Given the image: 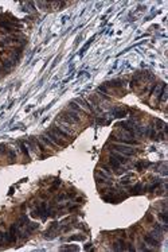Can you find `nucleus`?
Wrapping results in <instances>:
<instances>
[{
  "label": "nucleus",
  "instance_id": "nucleus-1",
  "mask_svg": "<svg viewBox=\"0 0 168 252\" xmlns=\"http://www.w3.org/2000/svg\"><path fill=\"white\" fill-rule=\"evenodd\" d=\"M112 148L116 152H120V154H124V155H133L136 152L135 148H132L131 146H124V144H113Z\"/></svg>",
  "mask_w": 168,
  "mask_h": 252
},
{
  "label": "nucleus",
  "instance_id": "nucleus-2",
  "mask_svg": "<svg viewBox=\"0 0 168 252\" xmlns=\"http://www.w3.org/2000/svg\"><path fill=\"white\" fill-rule=\"evenodd\" d=\"M44 135H46V136L49 137L50 140L53 141V143H54V144H55L57 147H58V146H59V147H61V146H62V147H63V146H66V141H63L62 139H59V137H58L57 135H55V133L51 132V131H47V132L44 133Z\"/></svg>",
  "mask_w": 168,
  "mask_h": 252
},
{
  "label": "nucleus",
  "instance_id": "nucleus-3",
  "mask_svg": "<svg viewBox=\"0 0 168 252\" xmlns=\"http://www.w3.org/2000/svg\"><path fill=\"white\" fill-rule=\"evenodd\" d=\"M112 113H113L114 117H124V116H127V109H124V108H114L112 111Z\"/></svg>",
  "mask_w": 168,
  "mask_h": 252
},
{
  "label": "nucleus",
  "instance_id": "nucleus-4",
  "mask_svg": "<svg viewBox=\"0 0 168 252\" xmlns=\"http://www.w3.org/2000/svg\"><path fill=\"white\" fill-rule=\"evenodd\" d=\"M144 241L151 245H159V240L155 239V236H152V234H145L144 236Z\"/></svg>",
  "mask_w": 168,
  "mask_h": 252
},
{
  "label": "nucleus",
  "instance_id": "nucleus-5",
  "mask_svg": "<svg viewBox=\"0 0 168 252\" xmlns=\"http://www.w3.org/2000/svg\"><path fill=\"white\" fill-rule=\"evenodd\" d=\"M147 187L145 186H143L141 183H137L136 186H133L132 189H131V193L132 194H139V193H143V191H145Z\"/></svg>",
  "mask_w": 168,
  "mask_h": 252
},
{
  "label": "nucleus",
  "instance_id": "nucleus-6",
  "mask_svg": "<svg viewBox=\"0 0 168 252\" xmlns=\"http://www.w3.org/2000/svg\"><path fill=\"white\" fill-rule=\"evenodd\" d=\"M113 249H114V251H124V249H127V247H125V241L124 240H118V241H116V243L113 244Z\"/></svg>",
  "mask_w": 168,
  "mask_h": 252
},
{
  "label": "nucleus",
  "instance_id": "nucleus-7",
  "mask_svg": "<svg viewBox=\"0 0 168 252\" xmlns=\"http://www.w3.org/2000/svg\"><path fill=\"white\" fill-rule=\"evenodd\" d=\"M110 155L113 156V158H116V159L118 160L120 163H127V162H128V159L125 158L124 155H121V154H120V152H116V151H114V152H112Z\"/></svg>",
  "mask_w": 168,
  "mask_h": 252
},
{
  "label": "nucleus",
  "instance_id": "nucleus-8",
  "mask_svg": "<svg viewBox=\"0 0 168 252\" xmlns=\"http://www.w3.org/2000/svg\"><path fill=\"white\" fill-rule=\"evenodd\" d=\"M109 164L112 166V168H116V170H118L120 166H121V163H120L116 158H113L112 155H110V158H109Z\"/></svg>",
  "mask_w": 168,
  "mask_h": 252
},
{
  "label": "nucleus",
  "instance_id": "nucleus-9",
  "mask_svg": "<svg viewBox=\"0 0 168 252\" xmlns=\"http://www.w3.org/2000/svg\"><path fill=\"white\" fill-rule=\"evenodd\" d=\"M149 166V162H144V160H140V162H137L136 163V168L139 171H143L144 168H147Z\"/></svg>",
  "mask_w": 168,
  "mask_h": 252
},
{
  "label": "nucleus",
  "instance_id": "nucleus-10",
  "mask_svg": "<svg viewBox=\"0 0 168 252\" xmlns=\"http://www.w3.org/2000/svg\"><path fill=\"white\" fill-rule=\"evenodd\" d=\"M133 177H135L133 174H129V175H127V177H124L122 179H121V183H122V185H128V183L131 182V179H132Z\"/></svg>",
  "mask_w": 168,
  "mask_h": 252
},
{
  "label": "nucleus",
  "instance_id": "nucleus-11",
  "mask_svg": "<svg viewBox=\"0 0 168 252\" xmlns=\"http://www.w3.org/2000/svg\"><path fill=\"white\" fill-rule=\"evenodd\" d=\"M159 218H160V220H161V221L164 222V224H165V222L168 221V218H167V212H165V210H164V212L159 213Z\"/></svg>",
  "mask_w": 168,
  "mask_h": 252
},
{
  "label": "nucleus",
  "instance_id": "nucleus-12",
  "mask_svg": "<svg viewBox=\"0 0 168 252\" xmlns=\"http://www.w3.org/2000/svg\"><path fill=\"white\" fill-rule=\"evenodd\" d=\"M20 148H22V151H23V154L26 155L27 158H30V156H28V150H27V147H26V144H24V143H20Z\"/></svg>",
  "mask_w": 168,
  "mask_h": 252
},
{
  "label": "nucleus",
  "instance_id": "nucleus-13",
  "mask_svg": "<svg viewBox=\"0 0 168 252\" xmlns=\"http://www.w3.org/2000/svg\"><path fill=\"white\" fill-rule=\"evenodd\" d=\"M160 186V182H155V183H153V185L151 186V187H147V190H149V191H153V190H156V189H157V187H159Z\"/></svg>",
  "mask_w": 168,
  "mask_h": 252
},
{
  "label": "nucleus",
  "instance_id": "nucleus-14",
  "mask_svg": "<svg viewBox=\"0 0 168 252\" xmlns=\"http://www.w3.org/2000/svg\"><path fill=\"white\" fill-rule=\"evenodd\" d=\"M5 243V239H4V233H1L0 232V245H3Z\"/></svg>",
  "mask_w": 168,
  "mask_h": 252
},
{
  "label": "nucleus",
  "instance_id": "nucleus-15",
  "mask_svg": "<svg viewBox=\"0 0 168 252\" xmlns=\"http://www.w3.org/2000/svg\"><path fill=\"white\" fill-rule=\"evenodd\" d=\"M84 239H85L84 236H71L69 240H84Z\"/></svg>",
  "mask_w": 168,
  "mask_h": 252
},
{
  "label": "nucleus",
  "instance_id": "nucleus-16",
  "mask_svg": "<svg viewBox=\"0 0 168 252\" xmlns=\"http://www.w3.org/2000/svg\"><path fill=\"white\" fill-rule=\"evenodd\" d=\"M145 220H148V221H149V222H152V221H153V217H152V214H149V213H148V214H147V216H145Z\"/></svg>",
  "mask_w": 168,
  "mask_h": 252
}]
</instances>
